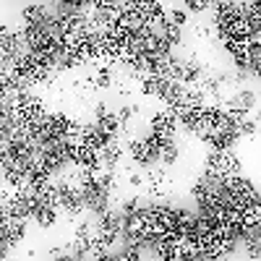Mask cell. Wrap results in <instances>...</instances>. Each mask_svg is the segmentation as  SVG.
Returning a JSON list of instances; mask_svg holds the SVG:
<instances>
[{"instance_id":"cell-2","label":"cell","mask_w":261,"mask_h":261,"mask_svg":"<svg viewBox=\"0 0 261 261\" xmlns=\"http://www.w3.org/2000/svg\"><path fill=\"white\" fill-rule=\"evenodd\" d=\"M238 139H253L256 141V136H258V120H256V115H248V118H243L241 123H238Z\"/></svg>"},{"instance_id":"cell-3","label":"cell","mask_w":261,"mask_h":261,"mask_svg":"<svg viewBox=\"0 0 261 261\" xmlns=\"http://www.w3.org/2000/svg\"><path fill=\"white\" fill-rule=\"evenodd\" d=\"M180 8L193 18V16H201V13H206L209 11V3L206 0H186V3H180Z\"/></svg>"},{"instance_id":"cell-1","label":"cell","mask_w":261,"mask_h":261,"mask_svg":"<svg viewBox=\"0 0 261 261\" xmlns=\"http://www.w3.org/2000/svg\"><path fill=\"white\" fill-rule=\"evenodd\" d=\"M58 209H50V206H42L32 220H34V225L39 227V230H50V227H55L58 225Z\"/></svg>"}]
</instances>
